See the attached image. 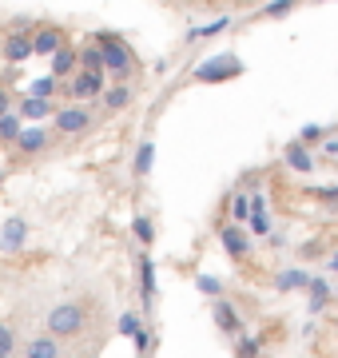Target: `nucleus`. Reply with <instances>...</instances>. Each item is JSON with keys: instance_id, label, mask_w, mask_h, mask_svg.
Returning <instances> with one entry per match:
<instances>
[{"instance_id": "obj_24", "label": "nucleus", "mask_w": 338, "mask_h": 358, "mask_svg": "<svg viewBox=\"0 0 338 358\" xmlns=\"http://www.w3.org/2000/svg\"><path fill=\"white\" fill-rule=\"evenodd\" d=\"M152 159H156V143H152V140H143L140 148H135V164H131L135 179H143L147 171H152Z\"/></svg>"}, {"instance_id": "obj_35", "label": "nucleus", "mask_w": 338, "mask_h": 358, "mask_svg": "<svg viewBox=\"0 0 338 358\" xmlns=\"http://www.w3.org/2000/svg\"><path fill=\"white\" fill-rule=\"evenodd\" d=\"M318 195H323L326 203H338V187H318Z\"/></svg>"}, {"instance_id": "obj_33", "label": "nucleus", "mask_w": 338, "mask_h": 358, "mask_svg": "<svg viewBox=\"0 0 338 358\" xmlns=\"http://www.w3.org/2000/svg\"><path fill=\"white\" fill-rule=\"evenodd\" d=\"M13 108H16V92H8L4 84H0V115H4V112H13Z\"/></svg>"}, {"instance_id": "obj_14", "label": "nucleus", "mask_w": 338, "mask_h": 358, "mask_svg": "<svg viewBox=\"0 0 338 358\" xmlns=\"http://www.w3.org/2000/svg\"><path fill=\"white\" fill-rule=\"evenodd\" d=\"M24 239H28V223H24V219H20V215L4 219V227H0V251H4V255H13V251L24 247Z\"/></svg>"}, {"instance_id": "obj_16", "label": "nucleus", "mask_w": 338, "mask_h": 358, "mask_svg": "<svg viewBox=\"0 0 338 358\" xmlns=\"http://www.w3.org/2000/svg\"><path fill=\"white\" fill-rule=\"evenodd\" d=\"M48 60H52V76L56 80H72L80 72V52L72 48V44H64L60 52H52Z\"/></svg>"}, {"instance_id": "obj_9", "label": "nucleus", "mask_w": 338, "mask_h": 358, "mask_svg": "<svg viewBox=\"0 0 338 358\" xmlns=\"http://www.w3.org/2000/svg\"><path fill=\"white\" fill-rule=\"evenodd\" d=\"M335 287H330V279L326 275H311V282H307V315H323L330 303H335Z\"/></svg>"}, {"instance_id": "obj_17", "label": "nucleus", "mask_w": 338, "mask_h": 358, "mask_svg": "<svg viewBox=\"0 0 338 358\" xmlns=\"http://www.w3.org/2000/svg\"><path fill=\"white\" fill-rule=\"evenodd\" d=\"M307 282H311V275H307V271L291 267V271H279V275L271 279V287L279 294H291V291H307Z\"/></svg>"}, {"instance_id": "obj_21", "label": "nucleus", "mask_w": 338, "mask_h": 358, "mask_svg": "<svg viewBox=\"0 0 338 358\" xmlns=\"http://www.w3.org/2000/svg\"><path fill=\"white\" fill-rule=\"evenodd\" d=\"M131 235H135V243L140 247L152 251V243H156V223H152V215H135L131 219Z\"/></svg>"}, {"instance_id": "obj_11", "label": "nucleus", "mask_w": 338, "mask_h": 358, "mask_svg": "<svg viewBox=\"0 0 338 358\" xmlns=\"http://www.w3.org/2000/svg\"><path fill=\"white\" fill-rule=\"evenodd\" d=\"M60 108L56 100H44V96H20L16 100V112L24 124H44V120H52V112Z\"/></svg>"}, {"instance_id": "obj_22", "label": "nucleus", "mask_w": 338, "mask_h": 358, "mask_svg": "<svg viewBox=\"0 0 338 358\" xmlns=\"http://www.w3.org/2000/svg\"><path fill=\"white\" fill-rule=\"evenodd\" d=\"M302 0H271V4H263L259 13H255V20H279V16H286V13H295Z\"/></svg>"}, {"instance_id": "obj_34", "label": "nucleus", "mask_w": 338, "mask_h": 358, "mask_svg": "<svg viewBox=\"0 0 338 358\" xmlns=\"http://www.w3.org/2000/svg\"><path fill=\"white\" fill-rule=\"evenodd\" d=\"M318 155H326V159H335V155H338V140H335V136H326V140L318 143Z\"/></svg>"}, {"instance_id": "obj_5", "label": "nucleus", "mask_w": 338, "mask_h": 358, "mask_svg": "<svg viewBox=\"0 0 338 358\" xmlns=\"http://www.w3.org/2000/svg\"><path fill=\"white\" fill-rule=\"evenodd\" d=\"M56 131L52 128H40V124H24V131H20V140L8 148L13 152L16 164H28V159H36V155H44L48 148H52Z\"/></svg>"}, {"instance_id": "obj_37", "label": "nucleus", "mask_w": 338, "mask_h": 358, "mask_svg": "<svg viewBox=\"0 0 338 358\" xmlns=\"http://www.w3.org/2000/svg\"><path fill=\"white\" fill-rule=\"evenodd\" d=\"M0 183H4V171H0Z\"/></svg>"}, {"instance_id": "obj_7", "label": "nucleus", "mask_w": 338, "mask_h": 358, "mask_svg": "<svg viewBox=\"0 0 338 358\" xmlns=\"http://www.w3.org/2000/svg\"><path fill=\"white\" fill-rule=\"evenodd\" d=\"M211 322H215V331L227 334V338H235V334H243V315H239V307H235L231 299H211Z\"/></svg>"}, {"instance_id": "obj_38", "label": "nucleus", "mask_w": 338, "mask_h": 358, "mask_svg": "<svg viewBox=\"0 0 338 358\" xmlns=\"http://www.w3.org/2000/svg\"><path fill=\"white\" fill-rule=\"evenodd\" d=\"M239 4H251V0H239Z\"/></svg>"}, {"instance_id": "obj_3", "label": "nucleus", "mask_w": 338, "mask_h": 358, "mask_svg": "<svg viewBox=\"0 0 338 358\" xmlns=\"http://www.w3.org/2000/svg\"><path fill=\"white\" fill-rule=\"evenodd\" d=\"M96 128V112H91L88 103H60L52 112V131L56 136H88Z\"/></svg>"}, {"instance_id": "obj_25", "label": "nucleus", "mask_w": 338, "mask_h": 358, "mask_svg": "<svg viewBox=\"0 0 338 358\" xmlns=\"http://www.w3.org/2000/svg\"><path fill=\"white\" fill-rule=\"evenodd\" d=\"M20 350V338H16V327L8 319H0V358H16Z\"/></svg>"}, {"instance_id": "obj_26", "label": "nucleus", "mask_w": 338, "mask_h": 358, "mask_svg": "<svg viewBox=\"0 0 338 358\" xmlns=\"http://www.w3.org/2000/svg\"><path fill=\"white\" fill-rule=\"evenodd\" d=\"M140 331H143V315H140V310H124L119 322H116V334H119V338H135Z\"/></svg>"}, {"instance_id": "obj_28", "label": "nucleus", "mask_w": 338, "mask_h": 358, "mask_svg": "<svg viewBox=\"0 0 338 358\" xmlns=\"http://www.w3.org/2000/svg\"><path fill=\"white\" fill-rule=\"evenodd\" d=\"M60 84H64V80H56L52 72H48V76H40L36 84L28 88V96H44V100H56V96H60Z\"/></svg>"}, {"instance_id": "obj_27", "label": "nucleus", "mask_w": 338, "mask_h": 358, "mask_svg": "<svg viewBox=\"0 0 338 358\" xmlns=\"http://www.w3.org/2000/svg\"><path fill=\"white\" fill-rule=\"evenodd\" d=\"M263 355V343L255 338V334H235V358H259Z\"/></svg>"}, {"instance_id": "obj_30", "label": "nucleus", "mask_w": 338, "mask_h": 358, "mask_svg": "<svg viewBox=\"0 0 338 358\" xmlns=\"http://www.w3.org/2000/svg\"><path fill=\"white\" fill-rule=\"evenodd\" d=\"M247 227L255 231V235H271V215H267V207H259V211H251Z\"/></svg>"}, {"instance_id": "obj_12", "label": "nucleus", "mask_w": 338, "mask_h": 358, "mask_svg": "<svg viewBox=\"0 0 338 358\" xmlns=\"http://www.w3.org/2000/svg\"><path fill=\"white\" fill-rule=\"evenodd\" d=\"M286 167L291 171H299V176H311L314 167H318V155H314V148H307V143H286V152H283Z\"/></svg>"}, {"instance_id": "obj_31", "label": "nucleus", "mask_w": 338, "mask_h": 358, "mask_svg": "<svg viewBox=\"0 0 338 358\" xmlns=\"http://www.w3.org/2000/svg\"><path fill=\"white\" fill-rule=\"evenodd\" d=\"M196 287L207 294V299H219V294H223V282L215 279V275H196Z\"/></svg>"}, {"instance_id": "obj_36", "label": "nucleus", "mask_w": 338, "mask_h": 358, "mask_svg": "<svg viewBox=\"0 0 338 358\" xmlns=\"http://www.w3.org/2000/svg\"><path fill=\"white\" fill-rule=\"evenodd\" d=\"M326 267H330V271H335V275H338V251H335V255H330V263H326Z\"/></svg>"}, {"instance_id": "obj_32", "label": "nucleus", "mask_w": 338, "mask_h": 358, "mask_svg": "<svg viewBox=\"0 0 338 358\" xmlns=\"http://www.w3.org/2000/svg\"><path fill=\"white\" fill-rule=\"evenodd\" d=\"M219 28H227V20H215V24H203V28H196V32H187V44H196V40H207V36H215Z\"/></svg>"}, {"instance_id": "obj_29", "label": "nucleus", "mask_w": 338, "mask_h": 358, "mask_svg": "<svg viewBox=\"0 0 338 358\" xmlns=\"http://www.w3.org/2000/svg\"><path fill=\"white\" fill-rule=\"evenodd\" d=\"M323 140H326V128H323V124H307V128L299 131V143H307V148H318Z\"/></svg>"}, {"instance_id": "obj_13", "label": "nucleus", "mask_w": 338, "mask_h": 358, "mask_svg": "<svg viewBox=\"0 0 338 358\" xmlns=\"http://www.w3.org/2000/svg\"><path fill=\"white\" fill-rule=\"evenodd\" d=\"M20 355L24 358H64V346H60V338H52V334H32L24 346H20Z\"/></svg>"}, {"instance_id": "obj_8", "label": "nucleus", "mask_w": 338, "mask_h": 358, "mask_svg": "<svg viewBox=\"0 0 338 358\" xmlns=\"http://www.w3.org/2000/svg\"><path fill=\"white\" fill-rule=\"evenodd\" d=\"M215 235H219L227 259H247L251 255V239H247V227H243V223H231V219H227Z\"/></svg>"}, {"instance_id": "obj_23", "label": "nucleus", "mask_w": 338, "mask_h": 358, "mask_svg": "<svg viewBox=\"0 0 338 358\" xmlns=\"http://www.w3.org/2000/svg\"><path fill=\"white\" fill-rule=\"evenodd\" d=\"M227 211H231V223H243V227H247V219H251V192H235L231 203H227Z\"/></svg>"}, {"instance_id": "obj_1", "label": "nucleus", "mask_w": 338, "mask_h": 358, "mask_svg": "<svg viewBox=\"0 0 338 358\" xmlns=\"http://www.w3.org/2000/svg\"><path fill=\"white\" fill-rule=\"evenodd\" d=\"M84 327H88V307H84L80 299H64V303H56V307L44 315V331L52 334V338H60V343L84 334Z\"/></svg>"}, {"instance_id": "obj_20", "label": "nucleus", "mask_w": 338, "mask_h": 358, "mask_svg": "<svg viewBox=\"0 0 338 358\" xmlns=\"http://www.w3.org/2000/svg\"><path fill=\"white\" fill-rule=\"evenodd\" d=\"M80 68L84 72H104V48L96 44V40H88V44H80Z\"/></svg>"}, {"instance_id": "obj_4", "label": "nucleus", "mask_w": 338, "mask_h": 358, "mask_svg": "<svg viewBox=\"0 0 338 358\" xmlns=\"http://www.w3.org/2000/svg\"><path fill=\"white\" fill-rule=\"evenodd\" d=\"M32 20H13V32H4L0 36V60L4 64H13V68H20L32 56Z\"/></svg>"}, {"instance_id": "obj_18", "label": "nucleus", "mask_w": 338, "mask_h": 358, "mask_svg": "<svg viewBox=\"0 0 338 358\" xmlns=\"http://www.w3.org/2000/svg\"><path fill=\"white\" fill-rule=\"evenodd\" d=\"M140 299L143 307L152 310V299H156V263H152V255H140Z\"/></svg>"}, {"instance_id": "obj_2", "label": "nucleus", "mask_w": 338, "mask_h": 358, "mask_svg": "<svg viewBox=\"0 0 338 358\" xmlns=\"http://www.w3.org/2000/svg\"><path fill=\"white\" fill-rule=\"evenodd\" d=\"M96 44L104 48V72L112 76V84H128L135 72V52L128 48V40L119 32H96Z\"/></svg>"}, {"instance_id": "obj_10", "label": "nucleus", "mask_w": 338, "mask_h": 358, "mask_svg": "<svg viewBox=\"0 0 338 358\" xmlns=\"http://www.w3.org/2000/svg\"><path fill=\"white\" fill-rule=\"evenodd\" d=\"M68 44L64 28L56 24H36L32 28V56H52V52H60Z\"/></svg>"}, {"instance_id": "obj_15", "label": "nucleus", "mask_w": 338, "mask_h": 358, "mask_svg": "<svg viewBox=\"0 0 338 358\" xmlns=\"http://www.w3.org/2000/svg\"><path fill=\"white\" fill-rule=\"evenodd\" d=\"M100 103H104V112H128L131 103H135V92H131V84H108L104 96H100Z\"/></svg>"}, {"instance_id": "obj_6", "label": "nucleus", "mask_w": 338, "mask_h": 358, "mask_svg": "<svg viewBox=\"0 0 338 358\" xmlns=\"http://www.w3.org/2000/svg\"><path fill=\"white\" fill-rule=\"evenodd\" d=\"M239 72H243L239 56H215V60H203L191 80H196V84H223V80H235Z\"/></svg>"}, {"instance_id": "obj_19", "label": "nucleus", "mask_w": 338, "mask_h": 358, "mask_svg": "<svg viewBox=\"0 0 338 358\" xmlns=\"http://www.w3.org/2000/svg\"><path fill=\"white\" fill-rule=\"evenodd\" d=\"M20 131H24V120H20L16 108L0 115V148H13V143L20 140Z\"/></svg>"}]
</instances>
